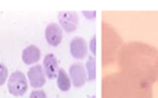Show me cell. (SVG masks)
Listing matches in <instances>:
<instances>
[{
	"label": "cell",
	"mask_w": 158,
	"mask_h": 98,
	"mask_svg": "<svg viewBox=\"0 0 158 98\" xmlns=\"http://www.w3.org/2000/svg\"><path fill=\"white\" fill-rule=\"evenodd\" d=\"M8 90L12 96H23L27 90V79L21 71H15L8 79Z\"/></svg>",
	"instance_id": "1"
},
{
	"label": "cell",
	"mask_w": 158,
	"mask_h": 98,
	"mask_svg": "<svg viewBox=\"0 0 158 98\" xmlns=\"http://www.w3.org/2000/svg\"><path fill=\"white\" fill-rule=\"evenodd\" d=\"M58 22H60V27L64 29L66 32H73L77 30L79 23L78 13L73 10L60 12L58 13Z\"/></svg>",
	"instance_id": "2"
},
{
	"label": "cell",
	"mask_w": 158,
	"mask_h": 98,
	"mask_svg": "<svg viewBox=\"0 0 158 98\" xmlns=\"http://www.w3.org/2000/svg\"><path fill=\"white\" fill-rule=\"evenodd\" d=\"M69 74H70V79L73 81L74 87L79 88V87L84 85L85 80H87V71H85V67L83 65H81V63L71 65Z\"/></svg>",
	"instance_id": "3"
},
{
	"label": "cell",
	"mask_w": 158,
	"mask_h": 98,
	"mask_svg": "<svg viewBox=\"0 0 158 98\" xmlns=\"http://www.w3.org/2000/svg\"><path fill=\"white\" fill-rule=\"evenodd\" d=\"M27 79L32 88H35V89L42 88L45 84V74H44L43 66H39V65L32 66L27 73Z\"/></svg>",
	"instance_id": "4"
},
{
	"label": "cell",
	"mask_w": 158,
	"mask_h": 98,
	"mask_svg": "<svg viewBox=\"0 0 158 98\" xmlns=\"http://www.w3.org/2000/svg\"><path fill=\"white\" fill-rule=\"evenodd\" d=\"M45 40L52 47H57L62 41V29L57 23H49L45 27Z\"/></svg>",
	"instance_id": "5"
},
{
	"label": "cell",
	"mask_w": 158,
	"mask_h": 98,
	"mask_svg": "<svg viewBox=\"0 0 158 98\" xmlns=\"http://www.w3.org/2000/svg\"><path fill=\"white\" fill-rule=\"evenodd\" d=\"M88 47H87V41L83 37H74L70 43V54L73 56L77 60H82L87 56Z\"/></svg>",
	"instance_id": "6"
},
{
	"label": "cell",
	"mask_w": 158,
	"mask_h": 98,
	"mask_svg": "<svg viewBox=\"0 0 158 98\" xmlns=\"http://www.w3.org/2000/svg\"><path fill=\"white\" fill-rule=\"evenodd\" d=\"M43 70L48 79H56L58 75V61L55 54H47L43 61Z\"/></svg>",
	"instance_id": "7"
},
{
	"label": "cell",
	"mask_w": 158,
	"mask_h": 98,
	"mask_svg": "<svg viewBox=\"0 0 158 98\" xmlns=\"http://www.w3.org/2000/svg\"><path fill=\"white\" fill-rule=\"evenodd\" d=\"M42 52L35 45H29L27 48H25L22 52V62L25 65H34L40 60Z\"/></svg>",
	"instance_id": "8"
},
{
	"label": "cell",
	"mask_w": 158,
	"mask_h": 98,
	"mask_svg": "<svg viewBox=\"0 0 158 98\" xmlns=\"http://www.w3.org/2000/svg\"><path fill=\"white\" fill-rule=\"evenodd\" d=\"M57 87L61 92H68L71 87V79L69 75L65 73V70L60 69L58 70V75H57Z\"/></svg>",
	"instance_id": "9"
},
{
	"label": "cell",
	"mask_w": 158,
	"mask_h": 98,
	"mask_svg": "<svg viewBox=\"0 0 158 98\" xmlns=\"http://www.w3.org/2000/svg\"><path fill=\"white\" fill-rule=\"evenodd\" d=\"M85 71H87V76L89 80H95L96 77V60L95 57H89L85 63Z\"/></svg>",
	"instance_id": "10"
},
{
	"label": "cell",
	"mask_w": 158,
	"mask_h": 98,
	"mask_svg": "<svg viewBox=\"0 0 158 98\" xmlns=\"http://www.w3.org/2000/svg\"><path fill=\"white\" fill-rule=\"evenodd\" d=\"M6 79H8V69L5 65L0 63V87L6 81Z\"/></svg>",
	"instance_id": "11"
},
{
	"label": "cell",
	"mask_w": 158,
	"mask_h": 98,
	"mask_svg": "<svg viewBox=\"0 0 158 98\" xmlns=\"http://www.w3.org/2000/svg\"><path fill=\"white\" fill-rule=\"evenodd\" d=\"M30 98H47V94L43 90H34V92H31Z\"/></svg>",
	"instance_id": "12"
},
{
	"label": "cell",
	"mask_w": 158,
	"mask_h": 98,
	"mask_svg": "<svg viewBox=\"0 0 158 98\" xmlns=\"http://www.w3.org/2000/svg\"><path fill=\"white\" fill-rule=\"evenodd\" d=\"M89 49H91V53L92 54H96V37H92V40H91V44H89Z\"/></svg>",
	"instance_id": "13"
},
{
	"label": "cell",
	"mask_w": 158,
	"mask_h": 98,
	"mask_svg": "<svg viewBox=\"0 0 158 98\" xmlns=\"http://www.w3.org/2000/svg\"><path fill=\"white\" fill-rule=\"evenodd\" d=\"M83 14L84 16H87V18H95V16H96V12H87V10H84L83 12Z\"/></svg>",
	"instance_id": "14"
},
{
	"label": "cell",
	"mask_w": 158,
	"mask_h": 98,
	"mask_svg": "<svg viewBox=\"0 0 158 98\" xmlns=\"http://www.w3.org/2000/svg\"><path fill=\"white\" fill-rule=\"evenodd\" d=\"M91 98H95V96H92V97H91Z\"/></svg>",
	"instance_id": "15"
}]
</instances>
